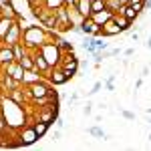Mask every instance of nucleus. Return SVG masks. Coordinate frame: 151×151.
<instances>
[{
    "label": "nucleus",
    "mask_w": 151,
    "mask_h": 151,
    "mask_svg": "<svg viewBox=\"0 0 151 151\" xmlns=\"http://www.w3.org/2000/svg\"><path fill=\"white\" fill-rule=\"evenodd\" d=\"M48 36H50V30H47L45 26H26L22 30V45L30 50H36L47 42Z\"/></svg>",
    "instance_id": "nucleus-1"
},
{
    "label": "nucleus",
    "mask_w": 151,
    "mask_h": 151,
    "mask_svg": "<svg viewBox=\"0 0 151 151\" xmlns=\"http://www.w3.org/2000/svg\"><path fill=\"white\" fill-rule=\"evenodd\" d=\"M40 52L45 55V58L48 60L50 67H57V65H60V60H63V52L58 50V47L55 42H45L40 47Z\"/></svg>",
    "instance_id": "nucleus-2"
},
{
    "label": "nucleus",
    "mask_w": 151,
    "mask_h": 151,
    "mask_svg": "<svg viewBox=\"0 0 151 151\" xmlns=\"http://www.w3.org/2000/svg\"><path fill=\"white\" fill-rule=\"evenodd\" d=\"M2 69H4L6 75H10L12 79H16L18 83H22V85H24V73H26V69H24L18 60H12V63H8V65H4Z\"/></svg>",
    "instance_id": "nucleus-3"
},
{
    "label": "nucleus",
    "mask_w": 151,
    "mask_h": 151,
    "mask_svg": "<svg viewBox=\"0 0 151 151\" xmlns=\"http://www.w3.org/2000/svg\"><path fill=\"white\" fill-rule=\"evenodd\" d=\"M20 38H22V26H20L18 20H14V24L10 26V30L6 32L4 38H2V42H4V45H8V47H12V45L20 42Z\"/></svg>",
    "instance_id": "nucleus-4"
},
{
    "label": "nucleus",
    "mask_w": 151,
    "mask_h": 151,
    "mask_svg": "<svg viewBox=\"0 0 151 151\" xmlns=\"http://www.w3.org/2000/svg\"><path fill=\"white\" fill-rule=\"evenodd\" d=\"M60 67H63V70L67 73V77H75L77 75V69H79V60L75 58V55L73 52H69V55H63V60H60Z\"/></svg>",
    "instance_id": "nucleus-5"
},
{
    "label": "nucleus",
    "mask_w": 151,
    "mask_h": 151,
    "mask_svg": "<svg viewBox=\"0 0 151 151\" xmlns=\"http://www.w3.org/2000/svg\"><path fill=\"white\" fill-rule=\"evenodd\" d=\"M32 57H35L36 70H40L42 75H50V70H52V67L48 65V60L45 58V55L40 52V48H36V50H32Z\"/></svg>",
    "instance_id": "nucleus-6"
},
{
    "label": "nucleus",
    "mask_w": 151,
    "mask_h": 151,
    "mask_svg": "<svg viewBox=\"0 0 151 151\" xmlns=\"http://www.w3.org/2000/svg\"><path fill=\"white\" fill-rule=\"evenodd\" d=\"M81 28H83V35H91V36H99L101 30H103V26L97 24L91 16H87V18L81 22Z\"/></svg>",
    "instance_id": "nucleus-7"
},
{
    "label": "nucleus",
    "mask_w": 151,
    "mask_h": 151,
    "mask_svg": "<svg viewBox=\"0 0 151 151\" xmlns=\"http://www.w3.org/2000/svg\"><path fill=\"white\" fill-rule=\"evenodd\" d=\"M57 119V103L55 105H45V109L38 111V121H45V123H52Z\"/></svg>",
    "instance_id": "nucleus-8"
},
{
    "label": "nucleus",
    "mask_w": 151,
    "mask_h": 151,
    "mask_svg": "<svg viewBox=\"0 0 151 151\" xmlns=\"http://www.w3.org/2000/svg\"><path fill=\"white\" fill-rule=\"evenodd\" d=\"M67 81H69V77H67V73L63 70V67H60V65L52 67V70H50V83L63 85V83H67Z\"/></svg>",
    "instance_id": "nucleus-9"
},
{
    "label": "nucleus",
    "mask_w": 151,
    "mask_h": 151,
    "mask_svg": "<svg viewBox=\"0 0 151 151\" xmlns=\"http://www.w3.org/2000/svg\"><path fill=\"white\" fill-rule=\"evenodd\" d=\"M91 18H93L97 24H101L103 26L105 22H109L111 18H113V12L109 10V8H103V10H97V12H91Z\"/></svg>",
    "instance_id": "nucleus-10"
},
{
    "label": "nucleus",
    "mask_w": 151,
    "mask_h": 151,
    "mask_svg": "<svg viewBox=\"0 0 151 151\" xmlns=\"http://www.w3.org/2000/svg\"><path fill=\"white\" fill-rule=\"evenodd\" d=\"M12 60H16V58H14V50H12V47L4 45V47L0 48V67L8 65V63H12Z\"/></svg>",
    "instance_id": "nucleus-11"
},
{
    "label": "nucleus",
    "mask_w": 151,
    "mask_h": 151,
    "mask_svg": "<svg viewBox=\"0 0 151 151\" xmlns=\"http://www.w3.org/2000/svg\"><path fill=\"white\" fill-rule=\"evenodd\" d=\"M119 32H121V28L117 26V22L113 20V18H111L109 22H105L103 24V30H101V35H103V36H115V35H119Z\"/></svg>",
    "instance_id": "nucleus-12"
},
{
    "label": "nucleus",
    "mask_w": 151,
    "mask_h": 151,
    "mask_svg": "<svg viewBox=\"0 0 151 151\" xmlns=\"http://www.w3.org/2000/svg\"><path fill=\"white\" fill-rule=\"evenodd\" d=\"M115 14H121V16H125V18H129V20H131V22H133V20L139 16V12L135 10L131 4H123V6L119 8V12H115Z\"/></svg>",
    "instance_id": "nucleus-13"
},
{
    "label": "nucleus",
    "mask_w": 151,
    "mask_h": 151,
    "mask_svg": "<svg viewBox=\"0 0 151 151\" xmlns=\"http://www.w3.org/2000/svg\"><path fill=\"white\" fill-rule=\"evenodd\" d=\"M20 139H22V143H35V141L38 139V135H36L35 127H28V129H24L22 133H20Z\"/></svg>",
    "instance_id": "nucleus-14"
},
{
    "label": "nucleus",
    "mask_w": 151,
    "mask_h": 151,
    "mask_svg": "<svg viewBox=\"0 0 151 151\" xmlns=\"http://www.w3.org/2000/svg\"><path fill=\"white\" fill-rule=\"evenodd\" d=\"M40 75H42V73H40V70H26V73H24V85H32V83H38V81H42V79H40Z\"/></svg>",
    "instance_id": "nucleus-15"
},
{
    "label": "nucleus",
    "mask_w": 151,
    "mask_h": 151,
    "mask_svg": "<svg viewBox=\"0 0 151 151\" xmlns=\"http://www.w3.org/2000/svg\"><path fill=\"white\" fill-rule=\"evenodd\" d=\"M14 24L12 18H6V16H0V40L6 36V32L10 30V26Z\"/></svg>",
    "instance_id": "nucleus-16"
},
{
    "label": "nucleus",
    "mask_w": 151,
    "mask_h": 151,
    "mask_svg": "<svg viewBox=\"0 0 151 151\" xmlns=\"http://www.w3.org/2000/svg\"><path fill=\"white\" fill-rule=\"evenodd\" d=\"M77 10L81 12L85 18H87V16H91V12H93V8H91V0H79V6H77Z\"/></svg>",
    "instance_id": "nucleus-17"
},
{
    "label": "nucleus",
    "mask_w": 151,
    "mask_h": 151,
    "mask_svg": "<svg viewBox=\"0 0 151 151\" xmlns=\"http://www.w3.org/2000/svg\"><path fill=\"white\" fill-rule=\"evenodd\" d=\"M2 85H4L8 91H12V89H18V85H22V83H18L16 79H12L10 75H6V73H4V75H2Z\"/></svg>",
    "instance_id": "nucleus-18"
},
{
    "label": "nucleus",
    "mask_w": 151,
    "mask_h": 151,
    "mask_svg": "<svg viewBox=\"0 0 151 151\" xmlns=\"http://www.w3.org/2000/svg\"><path fill=\"white\" fill-rule=\"evenodd\" d=\"M113 20H115L117 26L121 28V32H123V30H127L129 26H131V20L125 18V16H121V14H113Z\"/></svg>",
    "instance_id": "nucleus-19"
},
{
    "label": "nucleus",
    "mask_w": 151,
    "mask_h": 151,
    "mask_svg": "<svg viewBox=\"0 0 151 151\" xmlns=\"http://www.w3.org/2000/svg\"><path fill=\"white\" fill-rule=\"evenodd\" d=\"M18 63H20V65H22L26 70H35V69H36V65H35V57H32V55H24V57L20 58Z\"/></svg>",
    "instance_id": "nucleus-20"
},
{
    "label": "nucleus",
    "mask_w": 151,
    "mask_h": 151,
    "mask_svg": "<svg viewBox=\"0 0 151 151\" xmlns=\"http://www.w3.org/2000/svg\"><path fill=\"white\" fill-rule=\"evenodd\" d=\"M10 99H12V103H16V105H22V103H24V99H26V95H24V91H18V89H12V91H10Z\"/></svg>",
    "instance_id": "nucleus-21"
},
{
    "label": "nucleus",
    "mask_w": 151,
    "mask_h": 151,
    "mask_svg": "<svg viewBox=\"0 0 151 151\" xmlns=\"http://www.w3.org/2000/svg\"><path fill=\"white\" fill-rule=\"evenodd\" d=\"M2 16H6V18H12V20H18V14L14 10V6L12 4H6V6H2Z\"/></svg>",
    "instance_id": "nucleus-22"
},
{
    "label": "nucleus",
    "mask_w": 151,
    "mask_h": 151,
    "mask_svg": "<svg viewBox=\"0 0 151 151\" xmlns=\"http://www.w3.org/2000/svg\"><path fill=\"white\" fill-rule=\"evenodd\" d=\"M55 45L58 47V50H60L63 55H69V52H73V47H70L67 40H63V38H57V40H55Z\"/></svg>",
    "instance_id": "nucleus-23"
},
{
    "label": "nucleus",
    "mask_w": 151,
    "mask_h": 151,
    "mask_svg": "<svg viewBox=\"0 0 151 151\" xmlns=\"http://www.w3.org/2000/svg\"><path fill=\"white\" fill-rule=\"evenodd\" d=\"M32 127H35L36 135H38V137H42V135L48 131V123H45V121H38V119H36V123L32 125Z\"/></svg>",
    "instance_id": "nucleus-24"
},
{
    "label": "nucleus",
    "mask_w": 151,
    "mask_h": 151,
    "mask_svg": "<svg viewBox=\"0 0 151 151\" xmlns=\"http://www.w3.org/2000/svg\"><path fill=\"white\" fill-rule=\"evenodd\" d=\"M12 50H14V58H16V60H20V58H22L24 55H26L22 40H20V42H16V45H12Z\"/></svg>",
    "instance_id": "nucleus-25"
},
{
    "label": "nucleus",
    "mask_w": 151,
    "mask_h": 151,
    "mask_svg": "<svg viewBox=\"0 0 151 151\" xmlns=\"http://www.w3.org/2000/svg\"><path fill=\"white\" fill-rule=\"evenodd\" d=\"M105 6L115 14V12H119V8H121L123 4H121V0H105Z\"/></svg>",
    "instance_id": "nucleus-26"
},
{
    "label": "nucleus",
    "mask_w": 151,
    "mask_h": 151,
    "mask_svg": "<svg viewBox=\"0 0 151 151\" xmlns=\"http://www.w3.org/2000/svg\"><path fill=\"white\" fill-rule=\"evenodd\" d=\"M91 8H93V12L107 8V6H105V0H91Z\"/></svg>",
    "instance_id": "nucleus-27"
},
{
    "label": "nucleus",
    "mask_w": 151,
    "mask_h": 151,
    "mask_svg": "<svg viewBox=\"0 0 151 151\" xmlns=\"http://www.w3.org/2000/svg\"><path fill=\"white\" fill-rule=\"evenodd\" d=\"M63 4H65V0H47V2H45V6L52 8V10H57L58 6H63Z\"/></svg>",
    "instance_id": "nucleus-28"
},
{
    "label": "nucleus",
    "mask_w": 151,
    "mask_h": 151,
    "mask_svg": "<svg viewBox=\"0 0 151 151\" xmlns=\"http://www.w3.org/2000/svg\"><path fill=\"white\" fill-rule=\"evenodd\" d=\"M45 2L47 0H28V4H30V8L35 10V8H42L45 6Z\"/></svg>",
    "instance_id": "nucleus-29"
},
{
    "label": "nucleus",
    "mask_w": 151,
    "mask_h": 151,
    "mask_svg": "<svg viewBox=\"0 0 151 151\" xmlns=\"http://www.w3.org/2000/svg\"><path fill=\"white\" fill-rule=\"evenodd\" d=\"M89 133H91V135H95V137H105V133L101 131V129H97V127L89 129Z\"/></svg>",
    "instance_id": "nucleus-30"
},
{
    "label": "nucleus",
    "mask_w": 151,
    "mask_h": 151,
    "mask_svg": "<svg viewBox=\"0 0 151 151\" xmlns=\"http://www.w3.org/2000/svg\"><path fill=\"white\" fill-rule=\"evenodd\" d=\"M95 48H97V50H105V48H107V42H101V40L95 38Z\"/></svg>",
    "instance_id": "nucleus-31"
},
{
    "label": "nucleus",
    "mask_w": 151,
    "mask_h": 151,
    "mask_svg": "<svg viewBox=\"0 0 151 151\" xmlns=\"http://www.w3.org/2000/svg\"><path fill=\"white\" fill-rule=\"evenodd\" d=\"M65 4L70 6V8H77V6H79V0H65Z\"/></svg>",
    "instance_id": "nucleus-32"
},
{
    "label": "nucleus",
    "mask_w": 151,
    "mask_h": 151,
    "mask_svg": "<svg viewBox=\"0 0 151 151\" xmlns=\"http://www.w3.org/2000/svg\"><path fill=\"white\" fill-rule=\"evenodd\" d=\"M4 127H6V123H4V119L0 117V135H2V131H4Z\"/></svg>",
    "instance_id": "nucleus-33"
},
{
    "label": "nucleus",
    "mask_w": 151,
    "mask_h": 151,
    "mask_svg": "<svg viewBox=\"0 0 151 151\" xmlns=\"http://www.w3.org/2000/svg\"><path fill=\"white\" fill-rule=\"evenodd\" d=\"M99 89H101V83H97V85H95V87H93V91H91V93H97Z\"/></svg>",
    "instance_id": "nucleus-34"
},
{
    "label": "nucleus",
    "mask_w": 151,
    "mask_h": 151,
    "mask_svg": "<svg viewBox=\"0 0 151 151\" xmlns=\"http://www.w3.org/2000/svg\"><path fill=\"white\" fill-rule=\"evenodd\" d=\"M6 4H10V0H0V6H6Z\"/></svg>",
    "instance_id": "nucleus-35"
},
{
    "label": "nucleus",
    "mask_w": 151,
    "mask_h": 151,
    "mask_svg": "<svg viewBox=\"0 0 151 151\" xmlns=\"http://www.w3.org/2000/svg\"><path fill=\"white\" fill-rule=\"evenodd\" d=\"M147 48H151V38H149V42H147Z\"/></svg>",
    "instance_id": "nucleus-36"
},
{
    "label": "nucleus",
    "mask_w": 151,
    "mask_h": 151,
    "mask_svg": "<svg viewBox=\"0 0 151 151\" xmlns=\"http://www.w3.org/2000/svg\"><path fill=\"white\" fill-rule=\"evenodd\" d=\"M127 2H129V0H121V4H127Z\"/></svg>",
    "instance_id": "nucleus-37"
},
{
    "label": "nucleus",
    "mask_w": 151,
    "mask_h": 151,
    "mask_svg": "<svg viewBox=\"0 0 151 151\" xmlns=\"http://www.w3.org/2000/svg\"><path fill=\"white\" fill-rule=\"evenodd\" d=\"M149 139H151V135H149Z\"/></svg>",
    "instance_id": "nucleus-38"
},
{
    "label": "nucleus",
    "mask_w": 151,
    "mask_h": 151,
    "mask_svg": "<svg viewBox=\"0 0 151 151\" xmlns=\"http://www.w3.org/2000/svg\"><path fill=\"white\" fill-rule=\"evenodd\" d=\"M149 123H151V119H149Z\"/></svg>",
    "instance_id": "nucleus-39"
}]
</instances>
